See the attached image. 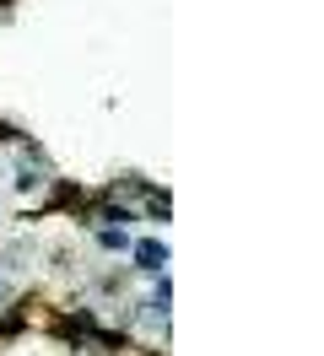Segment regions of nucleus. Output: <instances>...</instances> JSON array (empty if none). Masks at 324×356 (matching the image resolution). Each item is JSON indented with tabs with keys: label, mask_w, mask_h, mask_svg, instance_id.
Segmentation results:
<instances>
[{
	"label": "nucleus",
	"mask_w": 324,
	"mask_h": 356,
	"mask_svg": "<svg viewBox=\"0 0 324 356\" xmlns=\"http://www.w3.org/2000/svg\"><path fill=\"white\" fill-rule=\"evenodd\" d=\"M92 232H98V248H103V254H130V243H135L130 227H92Z\"/></svg>",
	"instance_id": "7ed1b4c3"
},
{
	"label": "nucleus",
	"mask_w": 324,
	"mask_h": 356,
	"mask_svg": "<svg viewBox=\"0 0 324 356\" xmlns=\"http://www.w3.org/2000/svg\"><path fill=\"white\" fill-rule=\"evenodd\" d=\"M141 216H146V222H168V216H173L168 189H157V184H151V189H146V200H141Z\"/></svg>",
	"instance_id": "f03ea898"
},
{
	"label": "nucleus",
	"mask_w": 324,
	"mask_h": 356,
	"mask_svg": "<svg viewBox=\"0 0 324 356\" xmlns=\"http://www.w3.org/2000/svg\"><path fill=\"white\" fill-rule=\"evenodd\" d=\"M130 270H135V275H162V270H168V243H162V238L130 243Z\"/></svg>",
	"instance_id": "f257e3e1"
},
{
	"label": "nucleus",
	"mask_w": 324,
	"mask_h": 356,
	"mask_svg": "<svg viewBox=\"0 0 324 356\" xmlns=\"http://www.w3.org/2000/svg\"><path fill=\"white\" fill-rule=\"evenodd\" d=\"M0 6H11V0H0Z\"/></svg>",
	"instance_id": "39448f33"
},
{
	"label": "nucleus",
	"mask_w": 324,
	"mask_h": 356,
	"mask_svg": "<svg viewBox=\"0 0 324 356\" xmlns=\"http://www.w3.org/2000/svg\"><path fill=\"white\" fill-rule=\"evenodd\" d=\"M151 297H157V302H173V281H168V270H162V275H151Z\"/></svg>",
	"instance_id": "20e7f679"
}]
</instances>
